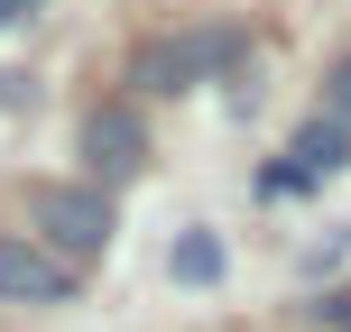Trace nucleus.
Masks as SVG:
<instances>
[{
  "instance_id": "1",
  "label": "nucleus",
  "mask_w": 351,
  "mask_h": 332,
  "mask_svg": "<svg viewBox=\"0 0 351 332\" xmlns=\"http://www.w3.org/2000/svg\"><path fill=\"white\" fill-rule=\"evenodd\" d=\"M28 240L56 249V259H102L111 249V194L102 185H37L28 194Z\"/></svg>"
},
{
  "instance_id": "2",
  "label": "nucleus",
  "mask_w": 351,
  "mask_h": 332,
  "mask_svg": "<svg viewBox=\"0 0 351 332\" xmlns=\"http://www.w3.org/2000/svg\"><path fill=\"white\" fill-rule=\"evenodd\" d=\"M231 55H241V37H231V28H204V37H158V47H139L130 84H139V92H185L194 74H222Z\"/></svg>"
},
{
  "instance_id": "3",
  "label": "nucleus",
  "mask_w": 351,
  "mask_h": 332,
  "mask_svg": "<svg viewBox=\"0 0 351 332\" xmlns=\"http://www.w3.org/2000/svg\"><path fill=\"white\" fill-rule=\"evenodd\" d=\"M84 157H93V175H102V185H130V175L148 166V120L130 102H102L84 120Z\"/></svg>"
},
{
  "instance_id": "4",
  "label": "nucleus",
  "mask_w": 351,
  "mask_h": 332,
  "mask_svg": "<svg viewBox=\"0 0 351 332\" xmlns=\"http://www.w3.org/2000/svg\"><path fill=\"white\" fill-rule=\"evenodd\" d=\"M74 296V268L37 240H0V305H65Z\"/></svg>"
},
{
  "instance_id": "5",
  "label": "nucleus",
  "mask_w": 351,
  "mask_h": 332,
  "mask_svg": "<svg viewBox=\"0 0 351 332\" xmlns=\"http://www.w3.org/2000/svg\"><path fill=\"white\" fill-rule=\"evenodd\" d=\"M333 166H351V129H342V120H324V111H315V120L296 129V148H287V166L268 175V185L287 194V185H315V175H333Z\"/></svg>"
},
{
  "instance_id": "6",
  "label": "nucleus",
  "mask_w": 351,
  "mask_h": 332,
  "mask_svg": "<svg viewBox=\"0 0 351 332\" xmlns=\"http://www.w3.org/2000/svg\"><path fill=\"white\" fill-rule=\"evenodd\" d=\"M167 268H176L185 286H213V277H222V240H213V231H185V240L167 249Z\"/></svg>"
},
{
  "instance_id": "7",
  "label": "nucleus",
  "mask_w": 351,
  "mask_h": 332,
  "mask_svg": "<svg viewBox=\"0 0 351 332\" xmlns=\"http://www.w3.org/2000/svg\"><path fill=\"white\" fill-rule=\"evenodd\" d=\"M324 120H342V129H351V55L324 74Z\"/></svg>"
},
{
  "instance_id": "8",
  "label": "nucleus",
  "mask_w": 351,
  "mask_h": 332,
  "mask_svg": "<svg viewBox=\"0 0 351 332\" xmlns=\"http://www.w3.org/2000/svg\"><path fill=\"white\" fill-rule=\"evenodd\" d=\"M37 10V0H0V28H19V18H28Z\"/></svg>"
},
{
  "instance_id": "9",
  "label": "nucleus",
  "mask_w": 351,
  "mask_h": 332,
  "mask_svg": "<svg viewBox=\"0 0 351 332\" xmlns=\"http://www.w3.org/2000/svg\"><path fill=\"white\" fill-rule=\"evenodd\" d=\"M324 314H333V323H342V332H351V296H333V305H324Z\"/></svg>"
}]
</instances>
